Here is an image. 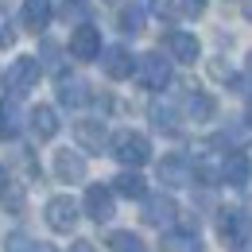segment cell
I'll use <instances>...</instances> for the list:
<instances>
[{"instance_id": "obj_11", "label": "cell", "mask_w": 252, "mask_h": 252, "mask_svg": "<svg viewBox=\"0 0 252 252\" xmlns=\"http://www.w3.org/2000/svg\"><path fill=\"white\" fill-rule=\"evenodd\" d=\"M55 175L63 183H82L86 179V159L78 156V152H70V148H59L55 152Z\"/></svg>"}, {"instance_id": "obj_3", "label": "cell", "mask_w": 252, "mask_h": 252, "mask_svg": "<svg viewBox=\"0 0 252 252\" xmlns=\"http://www.w3.org/2000/svg\"><path fill=\"white\" fill-rule=\"evenodd\" d=\"M136 78H140V86L144 90H163V86H171V59L167 55H144L140 63H136Z\"/></svg>"}, {"instance_id": "obj_20", "label": "cell", "mask_w": 252, "mask_h": 252, "mask_svg": "<svg viewBox=\"0 0 252 252\" xmlns=\"http://www.w3.org/2000/svg\"><path fill=\"white\" fill-rule=\"evenodd\" d=\"M20 136V105L12 97L0 101V140H16Z\"/></svg>"}, {"instance_id": "obj_22", "label": "cell", "mask_w": 252, "mask_h": 252, "mask_svg": "<svg viewBox=\"0 0 252 252\" xmlns=\"http://www.w3.org/2000/svg\"><path fill=\"white\" fill-rule=\"evenodd\" d=\"M109 252H148L144 249V241L136 237V233H109Z\"/></svg>"}, {"instance_id": "obj_29", "label": "cell", "mask_w": 252, "mask_h": 252, "mask_svg": "<svg viewBox=\"0 0 252 252\" xmlns=\"http://www.w3.org/2000/svg\"><path fill=\"white\" fill-rule=\"evenodd\" d=\"M183 12L187 16H202L206 12V0H183Z\"/></svg>"}, {"instance_id": "obj_34", "label": "cell", "mask_w": 252, "mask_h": 252, "mask_svg": "<svg viewBox=\"0 0 252 252\" xmlns=\"http://www.w3.org/2000/svg\"><path fill=\"white\" fill-rule=\"evenodd\" d=\"M249 121H252V101H249Z\"/></svg>"}, {"instance_id": "obj_16", "label": "cell", "mask_w": 252, "mask_h": 252, "mask_svg": "<svg viewBox=\"0 0 252 252\" xmlns=\"http://www.w3.org/2000/svg\"><path fill=\"white\" fill-rule=\"evenodd\" d=\"M51 16H55L51 0H24V28L28 32H43L51 24Z\"/></svg>"}, {"instance_id": "obj_31", "label": "cell", "mask_w": 252, "mask_h": 252, "mask_svg": "<svg viewBox=\"0 0 252 252\" xmlns=\"http://www.w3.org/2000/svg\"><path fill=\"white\" fill-rule=\"evenodd\" d=\"M245 16H249V20H252V0H245Z\"/></svg>"}, {"instance_id": "obj_14", "label": "cell", "mask_w": 252, "mask_h": 252, "mask_svg": "<svg viewBox=\"0 0 252 252\" xmlns=\"http://www.w3.org/2000/svg\"><path fill=\"white\" fill-rule=\"evenodd\" d=\"M167 47H171V55L179 59V63H198V55H202V43L194 39L190 32H171L167 35Z\"/></svg>"}, {"instance_id": "obj_2", "label": "cell", "mask_w": 252, "mask_h": 252, "mask_svg": "<svg viewBox=\"0 0 252 252\" xmlns=\"http://www.w3.org/2000/svg\"><path fill=\"white\" fill-rule=\"evenodd\" d=\"M39 59H32V55H20L16 63L8 66V90H12V97H24V94H32L35 86H39Z\"/></svg>"}, {"instance_id": "obj_17", "label": "cell", "mask_w": 252, "mask_h": 252, "mask_svg": "<svg viewBox=\"0 0 252 252\" xmlns=\"http://www.w3.org/2000/svg\"><path fill=\"white\" fill-rule=\"evenodd\" d=\"M32 132L39 136V140L59 136V113H55L51 105H35V109H32Z\"/></svg>"}, {"instance_id": "obj_19", "label": "cell", "mask_w": 252, "mask_h": 252, "mask_svg": "<svg viewBox=\"0 0 252 252\" xmlns=\"http://www.w3.org/2000/svg\"><path fill=\"white\" fill-rule=\"evenodd\" d=\"M113 190L125 194V198H144V194H148V183H144V175H140L136 167H128V171H121V175L113 179Z\"/></svg>"}, {"instance_id": "obj_7", "label": "cell", "mask_w": 252, "mask_h": 252, "mask_svg": "<svg viewBox=\"0 0 252 252\" xmlns=\"http://www.w3.org/2000/svg\"><path fill=\"white\" fill-rule=\"evenodd\" d=\"M82 206H86V214L94 221H109L117 214V202H113V190L94 183V187H86V198H82Z\"/></svg>"}, {"instance_id": "obj_27", "label": "cell", "mask_w": 252, "mask_h": 252, "mask_svg": "<svg viewBox=\"0 0 252 252\" xmlns=\"http://www.w3.org/2000/svg\"><path fill=\"white\" fill-rule=\"evenodd\" d=\"M12 43H16V28H12L8 12L0 8V47H12Z\"/></svg>"}, {"instance_id": "obj_1", "label": "cell", "mask_w": 252, "mask_h": 252, "mask_svg": "<svg viewBox=\"0 0 252 252\" xmlns=\"http://www.w3.org/2000/svg\"><path fill=\"white\" fill-rule=\"evenodd\" d=\"M113 156H117V163H125V167H144L152 159V140L140 136V132H132V128H125V132L113 136Z\"/></svg>"}, {"instance_id": "obj_25", "label": "cell", "mask_w": 252, "mask_h": 252, "mask_svg": "<svg viewBox=\"0 0 252 252\" xmlns=\"http://www.w3.org/2000/svg\"><path fill=\"white\" fill-rule=\"evenodd\" d=\"M121 28H125L128 35L144 32V12H140V8H125V12H121Z\"/></svg>"}, {"instance_id": "obj_12", "label": "cell", "mask_w": 252, "mask_h": 252, "mask_svg": "<svg viewBox=\"0 0 252 252\" xmlns=\"http://www.w3.org/2000/svg\"><path fill=\"white\" fill-rule=\"evenodd\" d=\"M59 101H63L66 109H82L90 101V86L82 78H74V74H63L59 78Z\"/></svg>"}, {"instance_id": "obj_23", "label": "cell", "mask_w": 252, "mask_h": 252, "mask_svg": "<svg viewBox=\"0 0 252 252\" xmlns=\"http://www.w3.org/2000/svg\"><path fill=\"white\" fill-rule=\"evenodd\" d=\"M4 252H55L51 245H39L32 237H24V233H12L8 241H4Z\"/></svg>"}, {"instance_id": "obj_18", "label": "cell", "mask_w": 252, "mask_h": 252, "mask_svg": "<svg viewBox=\"0 0 252 252\" xmlns=\"http://www.w3.org/2000/svg\"><path fill=\"white\" fill-rule=\"evenodd\" d=\"M163 249L167 252H202V237L194 229H167Z\"/></svg>"}, {"instance_id": "obj_32", "label": "cell", "mask_w": 252, "mask_h": 252, "mask_svg": "<svg viewBox=\"0 0 252 252\" xmlns=\"http://www.w3.org/2000/svg\"><path fill=\"white\" fill-rule=\"evenodd\" d=\"M245 70H249V74H252V51H249V59H245Z\"/></svg>"}, {"instance_id": "obj_9", "label": "cell", "mask_w": 252, "mask_h": 252, "mask_svg": "<svg viewBox=\"0 0 252 252\" xmlns=\"http://www.w3.org/2000/svg\"><path fill=\"white\" fill-rule=\"evenodd\" d=\"M218 233L225 245H245V237H249V218L241 214V210H221L218 214Z\"/></svg>"}, {"instance_id": "obj_5", "label": "cell", "mask_w": 252, "mask_h": 252, "mask_svg": "<svg viewBox=\"0 0 252 252\" xmlns=\"http://www.w3.org/2000/svg\"><path fill=\"white\" fill-rule=\"evenodd\" d=\"M43 218H47V225H51L55 233H70V229L78 225V202H74V198H66V194H59V198H51V202H47Z\"/></svg>"}, {"instance_id": "obj_33", "label": "cell", "mask_w": 252, "mask_h": 252, "mask_svg": "<svg viewBox=\"0 0 252 252\" xmlns=\"http://www.w3.org/2000/svg\"><path fill=\"white\" fill-rule=\"evenodd\" d=\"M0 187H4V167H0Z\"/></svg>"}, {"instance_id": "obj_24", "label": "cell", "mask_w": 252, "mask_h": 252, "mask_svg": "<svg viewBox=\"0 0 252 252\" xmlns=\"http://www.w3.org/2000/svg\"><path fill=\"white\" fill-rule=\"evenodd\" d=\"M0 202H4V210L20 214L24 210V190L16 187V183H8V187H0Z\"/></svg>"}, {"instance_id": "obj_10", "label": "cell", "mask_w": 252, "mask_h": 252, "mask_svg": "<svg viewBox=\"0 0 252 252\" xmlns=\"http://www.w3.org/2000/svg\"><path fill=\"white\" fill-rule=\"evenodd\" d=\"M159 183H167V187H190V183H194V171H190L187 156L159 159Z\"/></svg>"}, {"instance_id": "obj_28", "label": "cell", "mask_w": 252, "mask_h": 252, "mask_svg": "<svg viewBox=\"0 0 252 252\" xmlns=\"http://www.w3.org/2000/svg\"><path fill=\"white\" fill-rule=\"evenodd\" d=\"M152 12H156L159 20H171V12H175V0H152Z\"/></svg>"}, {"instance_id": "obj_8", "label": "cell", "mask_w": 252, "mask_h": 252, "mask_svg": "<svg viewBox=\"0 0 252 252\" xmlns=\"http://www.w3.org/2000/svg\"><path fill=\"white\" fill-rule=\"evenodd\" d=\"M175 214H179V210H175V202H171L167 194H152V198L144 194V221H148V225L171 229V225H175Z\"/></svg>"}, {"instance_id": "obj_13", "label": "cell", "mask_w": 252, "mask_h": 252, "mask_svg": "<svg viewBox=\"0 0 252 252\" xmlns=\"http://www.w3.org/2000/svg\"><path fill=\"white\" fill-rule=\"evenodd\" d=\"M252 179V163L241 152H233V156L221 159V183H229V187H245Z\"/></svg>"}, {"instance_id": "obj_21", "label": "cell", "mask_w": 252, "mask_h": 252, "mask_svg": "<svg viewBox=\"0 0 252 252\" xmlns=\"http://www.w3.org/2000/svg\"><path fill=\"white\" fill-rule=\"evenodd\" d=\"M214 113H218L214 94H190L187 97V117H190V121H210Z\"/></svg>"}, {"instance_id": "obj_4", "label": "cell", "mask_w": 252, "mask_h": 252, "mask_svg": "<svg viewBox=\"0 0 252 252\" xmlns=\"http://www.w3.org/2000/svg\"><path fill=\"white\" fill-rule=\"evenodd\" d=\"M70 55H74L78 63L101 59V32H97L94 24H78V28H74V35H70Z\"/></svg>"}, {"instance_id": "obj_15", "label": "cell", "mask_w": 252, "mask_h": 252, "mask_svg": "<svg viewBox=\"0 0 252 252\" xmlns=\"http://www.w3.org/2000/svg\"><path fill=\"white\" fill-rule=\"evenodd\" d=\"M74 140L86 148V152H105V125L101 121H78L74 125Z\"/></svg>"}, {"instance_id": "obj_30", "label": "cell", "mask_w": 252, "mask_h": 252, "mask_svg": "<svg viewBox=\"0 0 252 252\" xmlns=\"http://www.w3.org/2000/svg\"><path fill=\"white\" fill-rule=\"evenodd\" d=\"M70 252H97V249L90 245V241H74V245H70Z\"/></svg>"}, {"instance_id": "obj_26", "label": "cell", "mask_w": 252, "mask_h": 252, "mask_svg": "<svg viewBox=\"0 0 252 252\" xmlns=\"http://www.w3.org/2000/svg\"><path fill=\"white\" fill-rule=\"evenodd\" d=\"M152 121H156L163 132H171V128H175V109L167 113V105H152Z\"/></svg>"}, {"instance_id": "obj_6", "label": "cell", "mask_w": 252, "mask_h": 252, "mask_svg": "<svg viewBox=\"0 0 252 252\" xmlns=\"http://www.w3.org/2000/svg\"><path fill=\"white\" fill-rule=\"evenodd\" d=\"M101 70H105V78L125 82V78L136 74V59H132L128 47H105V51H101Z\"/></svg>"}]
</instances>
